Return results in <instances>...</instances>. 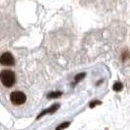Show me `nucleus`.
<instances>
[{
  "instance_id": "f03ea898",
  "label": "nucleus",
  "mask_w": 130,
  "mask_h": 130,
  "mask_svg": "<svg viewBox=\"0 0 130 130\" xmlns=\"http://www.w3.org/2000/svg\"><path fill=\"white\" fill-rule=\"evenodd\" d=\"M10 99L11 102L14 105H21L24 104L26 101V96L22 92L15 91L12 92Z\"/></svg>"
},
{
  "instance_id": "20e7f679",
  "label": "nucleus",
  "mask_w": 130,
  "mask_h": 130,
  "mask_svg": "<svg viewBox=\"0 0 130 130\" xmlns=\"http://www.w3.org/2000/svg\"><path fill=\"white\" fill-rule=\"evenodd\" d=\"M59 108H60L59 104H54V105L51 106L50 108H49L48 109H45L43 111H42V112L39 115L38 117H37V119L42 117V116H43L45 114H54V112H56L59 109Z\"/></svg>"
},
{
  "instance_id": "0eeeda50",
  "label": "nucleus",
  "mask_w": 130,
  "mask_h": 130,
  "mask_svg": "<svg viewBox=\"0 0 130 130\" xmlns=\"http://www.w3.org/2000/svg\"><path fill=\"white\" fill-rule=\"evenodd\" d=\"M70 123L69 122H63V123L60 124L59 126H58L56 128V130H63L66 128H67L70 126Z\"/></svg>"
},
{
  "instance_id": "f257e3e1",
  "label": "nucleus",
  "mask_w": 130,
  "mask_h": 130,
  "mask_svg": "<svg viewBox=\"0 0 130 130\" xmlns=\"http://www.w3.org/2000/svg\"><path fill=\"white\" fill-rule=\"evenodd\" d=\"M0 81L6 87H11L15 83V75L10 70H3L0 72Z\"/></svg>"
},
{
  "instance_id": "1a4fd4ad",
  "label": "nucleus",
  "mask_w": 130,
  "mask_h": 130,
  "mask_svg": "<svg viewBox=\"0 0 130 130\" xmlns=\"http://www.w3.org/2000/svg\"><path fill=\"white\" fill-rule=\"evenodd\" d=\"M101 104H102V102H101L100 101H99V100L93 101V102L90 103V105H89V106H90V108H95L96 106L100 105H101Z\"/></svg>"
},
{
  "instance_id": "39448f33",
  "label": "nucleus",
  "mask_w": 130,
  "mask_h": 130,
  "mask_svg": "<svg viewBox=\"0 0 130 130\" xmlns=\"http://www.w3.org/2000/svg\"><path fill=\"white\" fill-rule=\"evenodd\" d=\"M62 95V92L60 91L52 92H50V93L47 95V97L48 99H57V98L60 97Z\"/></svg>"
},
{
  "instance_id": "423d86ee",
  "label": "nucleus",
  "mask_w": 130,
  "mask_h": 130,
  "mask_svg": "<svg viewBox=\"0 0 130 130\" xmlns=\"http://www.w3.org/2000/svg\"><path fill=\"white\" fill-rule=\"evenodd\" d=\"M123 86L122 83L120 82H116L114 83L113 86V90L116 92H120L123 89Z\"/></svg>"
},
{
  "instance_id": "7ed1b4c3",
  "label": "nucleus",
  "mask_w": 130,
  "mask_h": 130,
  "mask_svg": "<svg viewBox=\"0 0 130 130\" xmlns=\"http://www.w3.org/2000/svg\"><path fill=\"white\" fill-rule=\"evenodd\" d=\"M0 63L6 66H13L15 64L14 57L10 53H4L0 57Z\"/></svg>"
},
{
  "instance_id": "6e6552de",
  "label": "nucleus",
  "mask_w": 130,
  "mask_h": 130,
  "mask_svg": "<svg viewBox=\"0 0 130 130\" xmlns=\"http://www.w3.org/2000/svg\"><path fill=\"white\" fill-rule=\"evenodd\" d=\"M86 75V74L85 73H81L78 74V75H77L76 76H75V83H77L79 82V81H81V80H83L84 78H85Z\"/></svg>"
}]
</instances>
